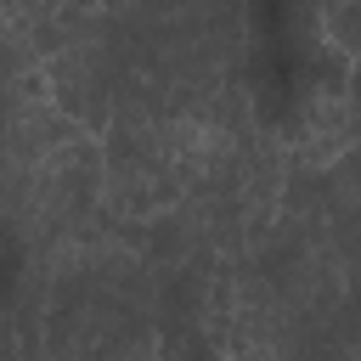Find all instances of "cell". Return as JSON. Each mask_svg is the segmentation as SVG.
<instances>
[{
	"label": "cell",
	"instance_id": "1",
	"mask_svg": "<svg viewBox=\"0 0 361 361\" xmlns=\"http://www.w3.org/2000/svg\"><path fill=\"white\" fill-rule=\"evenodd\" d=\"M316 28L350 62H361V0H316Z\"/></svg>",
	"mask_w": 361,
	"mask_h": 361
},
{
	"label": "cell",
	"instance_id": "2",
	"mask_svg": "<svg viewBox=\"0 0 361 361\" xmlns=\"http://www.w3.org/2000/svg\"><path fill=\"white\" fill-rule=\"evenodd\" d=\"M96 6H102V0H45V17H51V11H96Z\"/></svg>",
	"mask_w": 361,
	"mask_h": 361
}]
</instances>
